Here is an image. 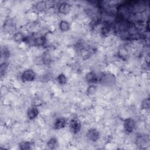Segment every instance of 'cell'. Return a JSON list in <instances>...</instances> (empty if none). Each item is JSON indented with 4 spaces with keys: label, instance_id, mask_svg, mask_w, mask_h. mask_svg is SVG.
<instances>
[{
    "label": "cell",
    "instance_id": "cell-1",
    "mask_svg": "<svg viewBox=\"0 0 150 150\" xmlns=\"http://www.w3.org/2000/svg\"><path fill=\"white\" fill-rule=\"evenodd\" d=\"M116 81L115 76L110 72L102 73L98 77V82L103 85L110 86L113 85Z\"/></svg>",
    "mask_w": 150,
    "mask_h": 150
},
{
    "label": "cell",
    "instance_id": "cell-2",
    "mask_svg": "<svg viewBox=\"0 0 150 150\" xmlns=\"http://www.w3.org/2000/svg\"><path fill=\"white\" fill-rule=\"evenodd\" d=\"M123 127L127 133H131L137 127V122L132 118H127L124 121Z\"/></svg>",
    "mask_w": 150,
    "mask_h": 150
},
{
    "label": "cell",
    "instance_id": "cell-3",
    "mask_svg": "<svg viewBox=\"0 0 150 150\" xmlns=\"http://www.w3.org/2000/svg\"><path fill=\"white\" fill-rule=\"evenodd\" d=\"M86 138L92 142H96L100 138V132L96 128H90L86 132Z\"/></svg>",
    "mask_w": 150,
    "mask_h": 150
},
{
    "label": "cell",
    "instance_id": "cell-4",
    "mask_svg": "<svg viewBox=\"0 0 150 150\" xmlns=\"http://www.w3.org/2000/svg\"><path fill=\"white\" fill-rule=\"evenodd\" d=\"M21 78L23 82H32L36 79V73L32 69H28L22 73Z\"/></svg>",
    "mask_w": 150,
    "mask_h": 150
},
{
    "label": "cell",
    "instance_id": "cell-5",
    "mask_svg": "<svg viewBox=\"0 0 150 150\" xmlns=\"http://www.w3.org/2000/svg\"><path fill=\"white\" fill-rule=\"evenodd\" d=\"M70 131L73 134H78L81 129V124L80 121L76 118H73L69 122Z\"/></svg>",
    "mask_w": 150,
    "mask_h": 150
},
{
    "label": "cell",
    "instance_id": "cell-6",
    "mask_svg": "<svg viewBox=\"0 0 150 150\" xmlns=\"http://www.w3.org/2000/svg\"><path fill=\"white\" fill-rule=\"evenodd\" d=\"M72 9V5L67 2H63L60 4L57 7V11L59 13L62 15H67L70 13Z\"/></svg>",
    "mask_w": 150,
    "mask_h": 150
},
{
    "label": "cell",
    "instance_id": "cell-7",
    "mask_svg": "<svg viewBox=\"0 0 150 150\" xmlns=\"http://www.w3.org/2000/svg\"><path fill=\"white\" fill-rule=\"evenodd\" d=\"M67 124V121L64 117H57L53 123V128L56 130L63 129Z\"/></svg>",
    "mask_w": 150,
    "mask_h": 150
},
{
    "label": "cell",
    "instance_id": "cell-8",
    "mask_svg": "<svg viewBox=\"0 0 150 150\" xmlns=\"http://www.w3.org/2000/svg\"><path fill=\"white\" fill-rule=\"evenodd\" d=\"M39 109L38 108V107L32 105L31 107H29L28 109L27 110L26 112V115L30 120H33L36 119L38 115H39Z\"/></svg>",
    "mask_w": 150,
    "mask_h": 150
},
{
    "label": "cell",
    "instance_id": "cell-9",
    "mask_svg": "<svg viewBox=\"0 0 150 150\" xmlns=\"http://www.w3.org/2000/svg\"><path fill=\"white\" fill-rule=\"evenodd\" d=\"M85 79L87 83L91 84H94L98 82V77L94 71H89L87 73L85 76Z\"/></svg>",
    "mask_w": 150,
    "mask_h": 150
},
{
    "label": "cell",
    "instance_id": "cell-10",
    "mask_svg": "<svg viewBox=\"0 0 150 150\" xmlns=\"http://www.w3.org/2000/svg\"><path fill=\"white\" fill-rule=\"evenodd\" d=\"M47 8V3L45 1H40L36 2L34 5V9L37 12H45Z\"/></svg>",
    "mask_w": 150,
    "mask_h": 150
},
{
    "label": "cell",
    "instance_id": "cell-11",
    "mask_svg": "<svg viewBox=\"0 0 150 150\" xmlns=\"http://www.w3.org/2000/svg\"><path fill=\"white\" fill-rule=\"evenodd\" d=\"M34 146H35L34 142L30 141H22L19 144V149L22 150L32 149Z\"/></svg>",
    "mask_w": 150,
    "mask_h": 150
},
{
    "label": "cell",
    "instance_id": "cell-12",
    "mask_svg": "<svg viewBox=\"0 0 150 150\" xmlns=\"http://www.w3.org/2000/svg\"><path fill=\"white\" fill-rule=\"evenodd\" d=\"M59 28L60 31L66 32L70 29V24L66 20H61L59 23Z\"/></svg>",
    "mask_w": 150,
    "mask_h": 150
},
{
    "label": "cell",
    "instance_id": "cell-13",
    "mask_svg": "<svg viewBox=\"0 0 150 150\" xmlns=\"http://www.w3.org/2000/svg\"><path fill=\"white\" fill-rule=\"evenodd\" d=\"M56 80L60 85L64 86V85H66L67 84L68 79H67V76H66L65 74H64L63 73H61L57 76V77L56 78Z\"/></svg>",
    "mask_w": 150,
    "mask_h": 150
},
{
    "label": "cell",
    "instance_id": "cell-14",
    "mask_svg": "<svg viewBox=\"0 0 150 150\" xmlns=\"http://www.w3.org/2000/svg\"><path fill=\"white\" fill-rule=\"evenodd\" d=\"M47 146H48L49 148L50 149H55L56 148V146L58 145V141L57 139L54 137H51L48 141L46 143Z\"/></svg>",
    "mask_w": 150,
    "mask_h": 150
},
{
    "label": "cell",
    "instance_id": "cell-15",
    "mask_svg": "<svg viewBox=\"0 0 150 150\" xmlns=\"http://www.w3.org/2000/svg\"><path fill=\"white\" fill-rule=\"evenodd\" d=\"M25 36L21 32H16L13 34V40L16 43H21L24 40Z\"/></svg>",
    "mask_w": 150,
    "mask_h": 150
},
{
    "label": "cell",
    "instance_id": "cell-16",
    "mask_svg": "<svg viewBox=\"0 0 150 150\" xmlns=\"http://www.w3.org/2000/svg\"><path fill=\"white\" fill-rule=\"evenodd\" d=\"M110 30H111V26L108 24H105V25H104L102 27H101L100 32L103 36L106 37L110 33Z\"/></svg>",
    "mask_w": 150,
    "mask_h": 150
},
{
    "label": "cell",
    "instance_id": "cell-17",
    "mask_svg": "<svg viewBox=\"0 0 150 150\" xmlns=\"http://www.w3.org/2000/svg\"><path fill=\"white\" fill-rule=\"evenodd\" d=\"M97 91V86H95L94 84L90 85L87 87L86 90V93L88 96H93L96 94Z\"/></svg>",
    "mask_w": 150,
    "mask_h": 150
},
{
    "label": "cell",
    "instance_id": "cell-18",
    "mask_svg": "<svg viewBox=\"0 0 150 150\" xmlns=\"http://www.w3.org/2000/svg\"><path fill=\"white\" fill-rule=\"evenodd\" d=\"M141 107L142 110H149V100L148 98H145L144 100H142L141 102Z\"/></svg>",
    "mask_w": 150,
    "mask_h": 150
},
{
    "label": "cell",
    "instance_id": "cell-19",
    "mask_svg": "<svg viewBox=\"0 0 150 150\" xmlns=\"http://www.w3.org/2000/svg\"><path fill=\"white\" fill-rule=\"evenodd\" d=\"M8 64L7 62H4L1 63V68H0L1 76H3V75H4L6 73V71L8 70Z\"/></svg>",
    "mask_w": 150,
    "mask_h": 150
}]
</instances>
